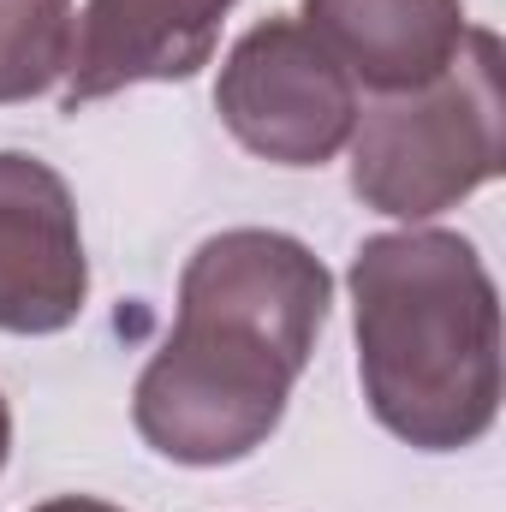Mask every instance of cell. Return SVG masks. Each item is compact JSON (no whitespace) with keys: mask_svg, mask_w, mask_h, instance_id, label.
Returning a JSON list of instances; mask_svg holds the SVG:
<instances>
[{"mask_svg":"<svg viewBox=\"0 0 506 512\" xmlns=\"http://www.w3.org/2000/svg\"><path fill=\"white\" fill-rule=\"evenodd\" d=\"M334 280L292 233L233 227L179 274V322L131 393L137 435L173 465H239L280 429L328 322Z\"/></svg>","mask_w":506,"mask_h":512,"instance_id":"obj_1","label":"cell"},{"mask_svg":"<svg viewBox=\"0 0 506 512\" xmlns=\"http://www.w3.org/2000/svg\"><path fill=\"white\" fill-rule=\"evenodd\" d=\"M358 376L387 435L477 447L501 411V298L459 233H376L352 256Z\"/></svg>","mask_w":506,"mask_h":512,"instance_id":"obj_2","label":"cell"},{"mask_svg":"<svg viewBox=\"0 0 506 512\" xmlns=\"http://www.w3.org/2000/svg\"><path fill=\"white\" fill-rule=\"evenodd\" d=\"M501 36L465 30L459 60L352 126V191L393 221H429L501 173Z\"/></svg>","mask_w":506,"mask_h":512,"instance_id":"obj_3","label":"cell"},{"mask_svg":"<svg viewBox=\"0 0 506 512\" xmlns=\"http://www.w3.org/2000/svg\"><path fill=\"white\" fill-rule=\"evenodd\" d=\"M215 108L251 155L274 167H322L352 143L358 84L298 18H268L233 42Z\"/></svg>","mask_w":506,"mask_h":512,"instance_id":"obj_4","label":"cell"},{"mask_svg":"<svg viewBox=\"0 0 506 512\" xmlns=\"http://www.w3.org/2000/svg\"><path fill=\"white\" fill-rule=\"evenodd\" d=\"M90 298V262L66 179L0 149V334H60Z\"/></svg>","mask_w":506,"mask_h":512,"instance_id":"obj_5","label":"cell"},{"mask_svg":"<svg viewBox=\"0 0 506 512\" xmlns=\"http://www.w3.org/2000/svg\"><path fill=\"white\" fill-rule=\"evenodd\" d=\"M233 0H90L72 24L66 108H90L131 84H179L209 66Z\"/></svg>","mask_w":506,"mask_h":512,"instance_id":"obj_6","label":"cell"},{"mask_svg":"<svg viewBox=\"0 0 506 512\" xmlns=\"http://www.w3.org/2000/svg\"><path fill=\"white\" fill-rule=\"evenodd\" d=\"M352 84L405 96L435 84L465 48V0H304L298 18Z\"/></svg>","mask_w":506,"mask_h":512,"instance_id":"obj_7","label":"cell"},{"mask_svg":"<svg viewBox=\"0 0 506 512\" xmlns=\"http://www.w3.org/2000/svg\"><path fill=\"white\" fill-rule=\"evenodd\" d=\"M72 60V0H0V108L42 96Z\"/></svg>","mask_w":506,"mask_h":512,"instance_id":"obj_8","label":"cell"},{"mask_svg":"<svg viewBox=\"0 0 506 512\" xmlns=\"http://www.w3.org/2000/svg\"><path fill=\"white\" fill-rule=\"evenodd\" d=\"M30 512H126V507H108V501H90V495H60V501H42Z\"/></svg>","mask_w":506,"mask_h":512,"instance_id":"obj_9","label":"cell"},{"mask_svg":"<svg viewBox=\"0 0 506 512\" xmlns=\"http://www.w3.org/2000/svg\"><path fill=\"white\" fill-rule=\"evenodd\" d=\"M6 447H12V411H6V399H0V465H6Z\"/></svg>","mask_w":506,"mask_h":512,"instance_id":"obj_10","label":"cell"}]
</instances>
